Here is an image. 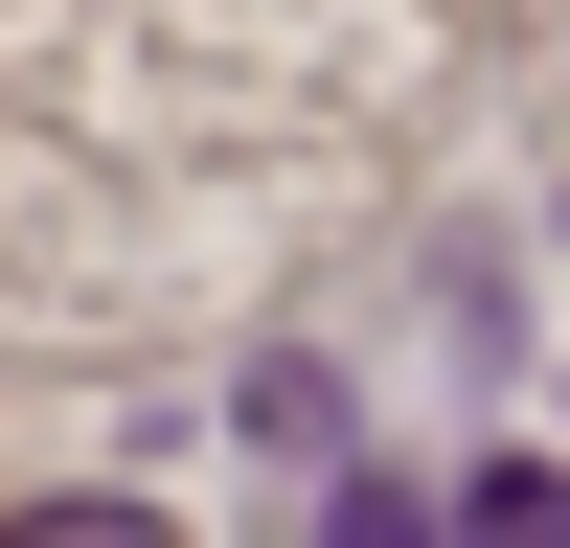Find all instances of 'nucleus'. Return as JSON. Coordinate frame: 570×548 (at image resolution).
<instances>
[{
    "label": "nucleus",
    "instance_id": "1",
    "mask_svg": "<svg viewBox=\"0 0 570 548\" xmlns=\"http://www.w3.org/2000/svg\"><path fill=\"white\" fill-rule=\"evenodd\" d=\"M456 548H570V480H548V457H502V480H456Z\"/></svg>",
    "mask_w": 570,
    "mask_h": 548
},
{
    "label": "nucleus",
    "instance_id": "3",
    "mask_svg": "<svg viewBox=\"0 0 570 548\" xmlns=\"http://www.w3.org/2000/svg\"><path fill=\"white\" fill-rule=\"evenodd\" d=\"M0 548H160L137 502H46V526H0Z\"/></svg>",
    "mask_w": 570,
    "mask_h": 548
},
{
    "label": "nucleus",
    "instance_id": "2",
    "mask_svg": "<svg viewBox=\"0 0 570 548\" xmlns=\"http://www.w3.org/2000/svg\"><path fill=\"white\" fill-rule=\"evenodd\" d=\"M320 548H434V502H411V480H343V502H320Z\"/></svg>",
    "mask_w": 570,
    "mask_h": 548
}]
</instances>
